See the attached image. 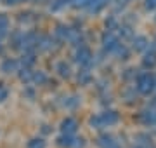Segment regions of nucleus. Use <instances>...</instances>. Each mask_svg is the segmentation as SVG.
Listing matches in <instances>:
<instances>
[{
  "label": "nucleus",
  "mask_w": 156,
  "mask_h": 148,
  "mask_svg": "<svg viewBox=\"0 0 156 148\" xmlns=\"http://www.w3.org/2000/svg\"><path fill=\"white\" fill-rule=\"evenodd\" d=\"M9 28V19H7L4 14H0V35H4Z\"/></svg>",
  "instance_id": "obj_1"
},
{
  "label": "nucleus",
  "mask_w": 156,
  "mask_h": 148,
  "mask_svg": "<svg viewBox=\"0 0 156 148\" xmlns=\"http://www.w3.org/2000/svg\"><path fill=\"white\" fill-rule=\"evenodd\" d=\"M2 68H4V72H5V73H11V72H14V70H16V63H14V61H5Z\"/></svg>",
  "instance_id": "obj_2"
},
{
  "label": "nucleus",
  "mask_w": 156,
  "mask_h": 148,
  "mask_svg": "<svg viewBox=\"0 0 156 148\" xmlns=\"http://www.w3.org/2000/svg\"><path fill=\"white\" fill-rule=\"evenodd\" d=\"M7 96H9V91H7V87L0 82V103L2 101H5L7 99Z\"/></svg>",
  "instance_id": "obj_3"
},
{
  "label": "nucleus",
  "mask_w": 156,
  "mask_h": 148,
  "mask_svg": "<svg viewBox=\"0 0 156 148\" xmlns=\"http://www.w3.org/2000/svg\"><path fill=\"white\" fill-rule=\"evenodd\" d=\"M30 148H44V141L42 139H33L30 143Z\"/></svg>",
  "instance_id": "obj_4"
},
{
  "label": "nucleus",
  "mask_w": 156,
  "mask_h": 148,
  "mask_svg": "<svg viewBox=\"0 0 156 148\" xmlns=\"http://www.w3.org/2000/svg\"><path fill=\"white\" fill-rule=\"evenodd\" d=\"M147 2H151V4H147L149 7H156V0H147Z\"/></svg>",
  "instance_id": "obj_5"
}]
</instances>
